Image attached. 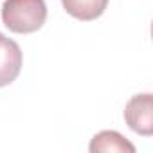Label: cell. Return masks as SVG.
<instances>
[{
	"label": "cell",
	"instance_id": "6da1fadb",
	"mask_svg": "<svg viewBox=\"0 0 153 153\" xmlns=\"http://www.w3.org/2000/svg\"><path fill=\"white\" fill-rule=\"evenodd\" d=\"M47 20L45 0H6L2 4V22L16 34L36 33Z\"/></svg>",
	"mask_w": 153,
	"mask_h": 153
},
{
	"label": "cell",
	"instance_id": "7a4b0ae2",
	"mask_svg": "<svg viewBox=\"0 0 153 153\" xmlns=\"http://www.w3.org/2000/svg\"><path fill=\"white\" fill-rule=\"evenodd\" d=\"M126 124L139 135L153 133V97L151 94H137L124 106Z\"/></svg>",
	"mask_w": 153,
	"mask_h": 153
},
{
	"label": "cell",
	"instance_id": "3957f363",
	"mask_svg": "<svg viewBox=\"0 0 153 153\" xmlns=\"http://www.w3.org/2000/svg\"><path fill=\"white\" fill-rule=\"evenodd\" d=\"M22 70L20 45L0 33V87L11 85Z\"/></svg>",
	"mask_w": 153,
	"mask_h": 153
},
{
	"label": "cell",
	"instance_id": "277c9868",
	"mask_svg": "<svg viewBox=\"0 0 153 153\" xmlns=\"http://www.w3.org/2000/svg\"><path fill=\"white\" fill-rule=\"evenodd\" d=\"M61 4L70 16L81 22H90L105 13L108 0H61Z\"/></svg>",
	"mask_w": 153,
	"mask_h": 153
},
{
	"label": "cell",
	"instance_id": "5b68a950",
	"mask_svg": "<svg viewBox=\"0 0 153 153\" xmlns=\"http://www.w3.org/2000/svg\"><path fill=\"white\" fill-rule=\"evenodd\" d=\"M88 149L92 153H97V151H128V153H135V146L131 142H128L121 133H117L114 130H105V131H99L97 135H94Z\"/></svg>",
	"mask_w": 153,
	"mask_h": 153
}]
</instances>
